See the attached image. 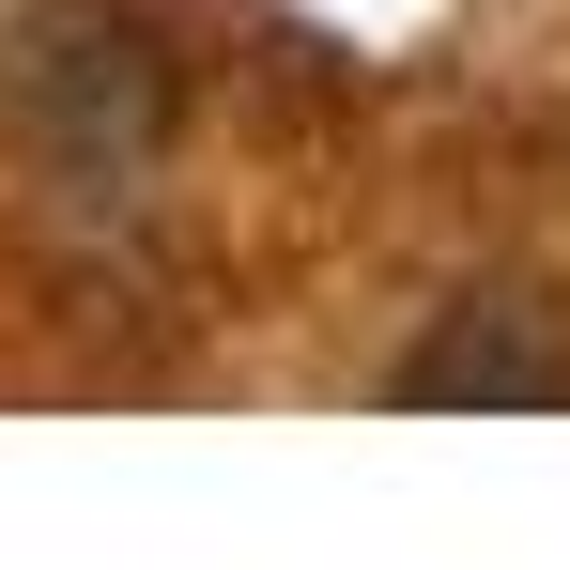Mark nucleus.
<instances>
[{"instance_id":"f257e3e1","label":"nucleus","mask_w":570,"mask_h":570,"mask_svg":"<svg viewBox=\"0 0 570 570\" xmlns=\"http://www.w3.org/2000/svg\"><path fill=\"white\" fill-rule=\"evenodd\" d=\"M556 385H570V371L509 340V308H463V324H448V340L401 371V401H556Z\"/></svg>"}]
</instances>
